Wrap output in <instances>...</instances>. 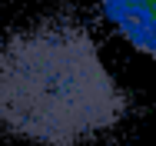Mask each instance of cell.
I'll return each instance as SVG.
<instances>
[{"label": "cell", "mask_w": 156, "mask_h": 146, "mask_svg": "<svg viewBox=\"0 0 156 146\" xmlns=\"http://www.w3.org/2000/svg\"><path fill=\"white\" fill-rule=\"evenodd\" d=\"M126 110L96 40L70 20H37L0 40V130L30 146H83Z\"/></svg>", "instance_id": "1"}]
</instances>
